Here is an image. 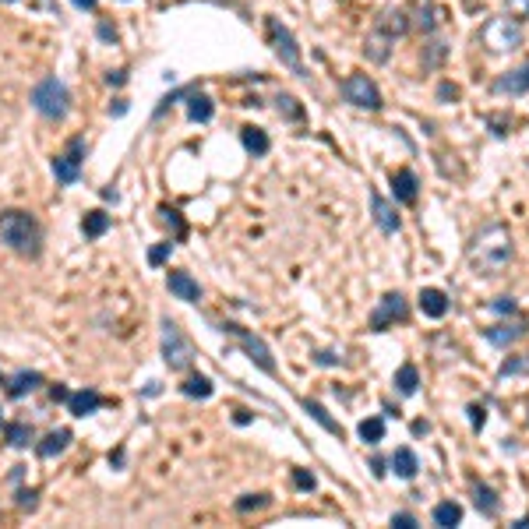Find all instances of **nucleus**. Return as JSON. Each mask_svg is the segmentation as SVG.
<instances>
[{"label": "nucleus", "instance_id": "nucleus-1", "mask_svg": "<svg viewBox=\"0 0 529 529\" xmlns=\"http://www.w3.org/2000/svg\"><path fill=\"white\" fill-rule=\"evenodd\" d=\"M0 240L22 257H39V250H43V229H39L36 215L22 212V208L0 212Z\"/></svg>", "mask_w": 529, "mask_h": 529}, {"label": "nucleus", "instance_id": "nucleus-2", "mask_svg": "<svg viewBox=\"0 0 529 529\" xmlns=\"http://www.w3.org/2000/svg\"><path fill=\"white\" fill-rule=\"evenodd\" d=\"M508 257H511V236H508L504 226H487V229L476 233V240L469 247V261L476 264L483 276L501 272L504 264H508Z\"/></svg>", "mask_w": 529, "mask_h": 529}, {"label": "nucleus", "instance_id": "nucleus-3", "mask_svg": "<svg viewBox=\"0 0 529 529\" xmlns=\"http://www.w3.org/2000/svg\"><path fill=\"white\" fill-rule=\"evenodd\" d=\"M32 106H36L43 117L60 120V117H68V110H71V92H68L64 82L43 78V82L36 85V92H32Z\"/></svg>", "mask_w": 529, "mask_h": 529}, {"label": "nucleus", "instance_id": "nucleus-4", "mask_svg": "<svg viewBox=\"0 0 529 529\" xmlns=\"http://www.w3.org/2000/svg\"><path fill=\"white\" fill-rule=\"evenodd\" d=\"M162 360H166L170 371H187V367L194 364V346H191V339H187V336L180 332V325L170 321V318H162Z\"/></svg>", "mask_w": 529, "mask_h": 529}, {"label": "nucleus", "instance_id": "nucleus-5", "mask_svg": "<svg viewBox=\"0 0 529 529\" xmlns=\"http://www.w3.org/2000/svg\"><path fill=\"white\" fill-rule=\"evenodd\" d=\"M480 39H483L487 50L504 53V50H515V46L522 43V25H518V18H511V15L490 18V22L480 29Z\"/></svg>", "mask_w": 529, "mask_h": 529}, {"label": "nucleus", "instance_id": "nucleus-6", "mask_svg": "<svg viewBox=\"0 0 529 529\" xmlns=\"http://www.w3.org/2000/svg\"><path fill=\"white\" fill-rule=\"evenodd\" d=\"M222 332H226V336H233V339L240 343V350H243V353H247V357H250V360H254L261 371H264V374H276L272 350L264 346L257 336H250V332H247V329H240V325H222Z\"/></svg>", "mask_w": 529, "mask_h": 529}, {"label": "nucleus", "instance_id": "nucleus-7", "mask_svg": "<svg viewBox=\"0 0 529 529\" xmlns=\"http://www.w3.org/2000/svg\"><path fill=\"white\" fill-rule=\"evenodd\" d=\"M343 96H346V103H353L360 110H381V92L367 75H350L343 82Z\"/></svg>", "mask_w": 529, "mask_h": 529}, {"label": "nucleus", "instance_id": "nucleus-8", "mask_svg": "<svg viewBox=\"0 0 529 529\" xmlns=\"http://www.w3.org/2000/svg\"><path fill=\"white\" fill-rule=\"evenodd\" d=\"M269 36H272V43H276L279 60H283L293 75L304 78V60H300V50H297V43H293V32H290L286 25H279L276 18H269Z\"/></svg>", "mask_w": 529, "mask_h": 529}, {"label": "nucleus", "instance_id": "nucleus-9", "mask_svg": "<svg viewBox=\"0 0 529 529\" xmlns=\"http://www.w3.org/2000/svg\"><path fill=\"white\" fill-rule=\"evenodd\" d=\"M82 159H85V141L75 138V141L68 145V152L53 159V177H57L60 184H75L78 173H82Z\"/></svg>", "mask_w": 529, "mask_h": 529}, {"label": "nucleus", "instance_id": "nucleus-10", "mask_svg": "<svg viewBox=\"0 0 529 529\" xmlns=\"http://www.w3.org/2000/svg\"><path fill=\"white\" fill-rule=\"evenodd\" d=\"M406 314H409L406 297H402V293H388V297H381V307L371 314V329H374V332H385L392 321H406Z\"/></svg>", "mask_w": 529, "mask_h": 529}, {"label": "nucleus", "instance_id": "nucleus-11", "mask_svg": "<svg viewBox=\"0 0 529 529\" xmlns=\"http://www.w3.org/2000/svg\"><path fill=\"white\" fill-rule=\"evenodd\" d=\"M166 286H170V293H173L177 300H187V304L201 300V286H198L187 272H170V276H166Z\"/></svg>", "mask_w": 529, "mask_h": 529}, {"label": "nucleus", "instance_id": "nucleus-12", "mask_svg": "<svg viewBox=\"0 0 529 529\" xmlns=\"http://www.w3.org/2000/svg\"><path fill=\"white\" fill-rule=\"evenodd\" d=\"M525 89H529V64L515 68V71H508L494 82V92H501V96H522Z\"/></svg>", "mask_w": 529, "mask_h": 529}, {"label": "nucleus", "instance_id": "nucleus-13", "mask_svg": "<svg viewBox=\"0 0 529 529\" xmlns=\"http://www.w3.org/2000/svg\"><path fill=\"white\" fill-rule=\"evenodd\" d=\"M392 198L402 201V205H413V201H416V177H413V170L392 173Z\"/></svg>", "mask_w": 529, "mask_h": 529}, {"label": "nucleus", "instance_id": "nucleus-14", "mask_svg": "<svg viewBox=\"0 0 529 529\" xmlns=\"http://www.w3.org/2000/svg\"><path fill=\"white\" fill-rule=\"evenodd\" d=\"M392 43H395V39H392L385 29H378V25H374V32H371V36H367V43H364V53H367L374 64H381V60H388Z\"/></svg>", "mask_w": 529, "mask_h": 529}, {"label": "nucleus", "instance_id": "nucleus-15", "mask_svg": "<svg viewBox=\"0 0 529 529\" xmlns=\"http://www.w3.org/2000/svg\"><path fill=\"white\" fill-rule=\"evenodd\" d=\"M103 406V395L96 392V388H85V392H75L71 399H68V409L75 413V416H92L96 409Z\"/></svg>", "mask_w": 529, "mask_h": 529}, {"label": "nucleus", "instance_id": "nucleus-16", "mask_svg": "<svg viewBox=\"0 0 529 529\" xmlns=\"http://www.w3.org/2000/svg\"><path fill=\"white\" fill-rule=\"evenodd\" d=\"M371 205H374V219H378V226L385 229V233H395L399 229V215H395V208L378 194V191H371Z\"/></svg>", "mask_w": 529, "mask_h": 529}, {"label": "nucleus", "instance_id": "nucleus-17", "mask_svg": "<svg viewBox=\"0 0 529 529\" xmlns=\"http://www.w3.org/2000/svg\"><path fill=\"white\" fill-rule=\"evenodd\" d=\"M68 445H71V431H68V427H60V431H50V434L36 445V452H39L43 459H53V455H60Z\"/></svg>", "mask_w": 529, "mask_h": 529}, {"label": "nucleus", "instance_id": "nucleus-18", "mask_svg": "<svg viewBox=\"0 0 529 529\" xmlns=\"http://www.w3.org/2000/svg\"><path fill=\"white\" fill-rule=\"evenodd\" d=\"M388 466H392V469H395V476H402V480H413V476H416V469H420V462H416L413 448H395V452H392V459H388Z\"/></svg>", "mask_w": 529, "mask_h": 529}, {"label": "nucleus", "instance_id": "nucleus-19", "mask_svg": "<svg viewBox=\"0 0 529 529\" xmlns=\"http://www.w3.org/2000/svg\"><path fill=\"white\" fill-rule=\"evenodd\" d=\"M420 311L427 318H445L448 314V297L441 290H420Z\"/></svg>", "mask_w": 529, "mask_h": 529}, {"label": "nucleus", "instance_id": "nucleus-20", "mask_svg": "<svg viewBox=\"0 0 529 529\" xmlns=\"http://www.w3.org/2000/svg\"><path fill=\"white\" fill-rule=\"evenodd\" d=\"M43 385V374L39 371H18L11 381H8V395L11 399H22L25 392H32V388H39Z\"/></svg>", "mask_w": 529, "mask_h": 529}, {"label": "nucleus", "instance_id": "nucleus-21", "mask_svg": "<svg viewBox=\"0 0 529 529\" xmlns=\"http://www.w3.org/2000/svg\"><path fill=\"white\" fill-rule=\"evenodd\" d=\"M240 141H243V148L250 155H264V152H269V134H264L261 127H254V124L240 127Z\"/></svg>", "mask_w": 529, "mask_h": 529}, {"label": "nucleus", "instance_id": "nucleus-22", "mask_svg": "<svg viewBox=\"0 0 529 529\" xmlns=\"http://www.w3.org/2000/svg\"><path fill=\"white\" fill-rule=\"evenodd\" d=\"M212 99L208 96H201V92H194L191 99H187V120H194V124H208L212 120Z\"/></svg>", "mask_w": 529, "mask_h": 529}, {"label": "nucleus", "instance_id": "nucleus-23", "mask_svg": "<svg viewBox=\"0 0 529 529\" xmlns=\"http://www.w3.org/2000/svg\"><path fill=\"white\" fill-rule=\"evenodd\" d=\"M522 336H525V325H494V329H487V343H494V346H511Z\"/></svg>", "mask_w": 529, "mask_h": 529}, {"label": "nucleus", "instance_id": "nucleus-24", "mask_svg": "<svg viewBox=\"0 0 529 529\" xmlns=\"http://www.w3.org/2000/svg\"><path fill=\"white\" fill-rule=\"evenodd\" d=\"M110 222H113V219H110L103 208H92V212H85L82 229H85V236H92V240H96V236H103V233L110 229Z\"/></svg>", "mask_w": 529, "mask_h": 529}, {"label": "nucleus", "instance_id": "nucleus-25", "mask_svg": "<svg viewBox=\"0 0 529 529\" xmlns=\"http://www.w3.org/2000/svg\"><path fill=\"white\" fill-rule=\"evenodd\" d=\"M4 434H8V445H11V448H29L32 438H36V431H32L29 423H22V420H18V423H8Z\"/></svg>", "mask_w": 529, "mask_h": 529}, {"label": "nucleus", "instance_id": "nucleus-26", "mask_svg": "<svg viewBox=\"0 0 529 529\" xmlns=\"http://www.w3.org/2000/svg\"><path fill=\"white\" fill-rule=\"evenodd\" d=\"M416 385H420L416 367H413V364H402V367L395 371V388H399L402 395H413V392H416Z\"/></svg>", "mask_w": 529, "mask_h": 529}, {"label": "nucleus", "instance_id": "nucleus-27", "mask_svg": "<svg viewBox=\"0 0 529 529\" xmlns=\"http://www.w3.org/2000/svg\"><path fill=\"white\" fill-rule=\"evenodd\" d=\"M180 392L191 395V399H208V395H212V381H208L205 374H191V378L180 385Z\"/></svg>", "mask_w": 529, "mask_h": 529}, {"label": "nucleus", "instance_id": "nucleus-28", "mask_svg": "<svg viewBox=\"0 0 529 529\" xmlns=\"http://www.w3.org/2000/svg\"><path fill=\"white\" fill-rule=\"evenodd\" d=\"M413 8H416L413 25H416L420 32H431V29H434V0H413Z\"/></svg>", "mask_w": 529, "mask_h": 529}, {"label": "nucleus", "instance_id": "nucleus-29", "mask_svg": "<svg viewBox=\"0 0 529 529\" xmlns=\"http://www.w3.org/2000/svg\"><path fill=\"white\" fill-rule=\"evenodd\" d=\"M378 29H385L392 39H395V36H402V32L409 29V22H406V11H388L385 18H378Z\"/></svg>", "mask_w": 529, "mask_h": 529}, {"label": "nucleus", "instance_id": "nucleus-30", "mask_svg": "<svg viewBox=\"0 0 529 529\" xmlns=\"http://www.w3.org/2000/svg\"><path fill=\"white\" fill-rule=\"evenodd\" d=\"M473 497H476V508H480L483 515H497V508H501V504H497V494H494L490 487L476 483V487H473Z\"/></svg>", "mask_w": 529, "mask_h": 529}, {"label": "nucleus", "instance_id": "nucleus-31", "mask_svg": "<svg viewBox=\"0 0 529 529\" xmlns=\"http://www.w3.org/2000/svg\"><path fill=\"white\" fill-rule=\"evenodd\" d=\"M434 522H438V525H459V522H462V508H459L455 501H441V504L434 508Z\"/></svg>", "mask_w": 529, "mask_h": 529}, {"label": "nucleus", "instance_id": "nucleus-32", "mask_svg": "<svg viewBox=\"0 0 529 529\" xmlns=\"http://www.w3.org/2000/svg\"><path fill=\"white\" fill-rule=\"evenodd\" d=\"M360 438H364L367 445H378V441L385 438V420H381V416H367V420H360Z\"/></svg>", "mask_w": 529, "mask_h": 529}, {"label": "nucleus", "instance_id": "nucleus-33", "mask_svg": "<svg viewBox=\"0 0 529 529\" xmlns=\"http://www.w3.org/2000/svg\"><path fill=\"white\" fill-rule=\"evenodd\" d=\"M304 409H307V413H311V416L325 427V431H332V434H339V438H343V427H339V423L325 413V406H321V402H311V399H307V402H304Z\"/></svg>", "mask_w": 529, "mask_h": 529}, {"label": "nucleus", "instance_id": "nucleus-34", "mask_svg": "<svg viewBox=\"0 0 529 529\" xmlns=\"http://www.w3.org/2000/svg\"><path fill=\"white\" fill-rule=\"evenodd\" d=\"M276 106H279V117H290V120H300V117H304V110L297 106V99H293V96H279V99H276Z\"/></svg>", "mask_w": 529, "mask_h": 529}, {"label": "nucleus", "instance_id": "nucleus-35", "mask_svg": "<svg viewBox=\"0 0 529 529\" xmlns=\"http://www.w3.org/2000/svg\"><path fill=\"white\" fill-rule=\"evenodd\" d=\"M522 371H529V357H515V360H504L501 364V378H508V374H522Z\"/></svg>", "mask_w": 529, "mask_h": 529}, {"label": "nucleus", "instance_id": "nucleus-36", "mask_svg": "<svg viewBox=\"0 0 529 529\" xmlns=\"http://www.w3.org/2000/svg\"><path fill=\"white\" fill-rule=\"evenodd\" d=\"M269 504V494H247L236 501V511H250V508H264Z\"/></svg>", "mask_w": 529, "mask_h": 529}, {"label": "nucleus", "instance_id": "nucleus-37", "mask_svg": "<svg viewBox=\"0 0 529 529\" xmlns=\"http://www.w3.org/2000/svg\"><path fill=\"white\" fill-rule=\"evenodd\" d=\"M159 215H162V222H166V226H173V233H177V236H184V219H180V212H173V208H159Z\"/></svg>", "mask_w": 529, "mask_h": 529}, {"label": "nucleus", "instance_id": "nucleus-38", "mask_svg": "<svg viewBox=\"0 0 529 529\" xmlns=\"http://www.w3.org/2000/svg\"><path fill=\"white\" fill-rule=\"evenodd\" d=\"M504 8L511 18H529V0H504Z\"/></svg>", "mask_w": 529, "mask_h": 529}, {"label": "nucleus", "instance_id": "nucleus-39", "mask_svg": "<svg viewBox=\"0 0 529 529\" xmlns=\"http://www.w3.org/2000/svg\"><path fill=\"white\" fill-rule=\"evenodd\" d=\"M170 250H173V243H159V247H152V250H148V264H162V261L170 257Z\"/></svg>", "mask_w": 529, "mask_h": 529}, {"label": "nucleus", "instance_id": "nucleus-40", "mask_svg": "<svg viewBox=\"0 0 529 529\" xmlns=\"http://www.w3.org/2000/svg\"><path fill=\"white\" fill-rule=\"evenodd\" d=\"M293 483H297L300 490H314V473H307V469H293Z\"/></svg>", "mask_w": 529, "mask_h": 529}, {"label": "nucleus", "instance_id": "nucleus-41", "mask_svg": "<svg viewBox=\"0 0 529 529\" xmlns=\"http://www.w3.org/2000/svg\"><path fill=\"white\" fill-rule=\"evenodd\" d=\"M490 307H494L497 314H515V300H511V297H497Z\"/></svg>", "mask_w": 529, "mask_h": 529}, {"label": "nucleus", "instance_id": "nucleus-42", "mask_svg": "<svg viewBox=\"0 0 529 529\" xmlns=\"http://www.w3.org/2000/svg\"><path fill=\"white\" fill-rule=\"evenodd\" d=\"M469 420H473V427L480 431V427L487 423V409H483V406H469Z\"/></svg>", "mask_w": 529, "mask_h": 529}, {"label": "nucleus", "instance_id": "nucleus-43", "mask_svg": "<svg viewBox=\"0 0 529 529\" xmlns=\"http://www.w3.org/2000/svg\"><path fill=\"white\" fill-rule=\"evenodd\" d=\"M36 497H39L36 490H18V508H29V511H32V508H36Z\"/></svg>", "mask_w": 529, "mask_h": 529}, {"label": "nucleus", "instance_id": "nucleus-44", "mask_svg": "<svg viewBox=\"0 0 529 529\" xmlns=\"http://www.w3.org/2000/svg\"><path fill=\"white\" fill-rule=\"evenodd\" d=\"M392 525H399V529H413V525H416V518H413V515H406V511H399V515H392Z\"/></svg>", "mask_w": 529, "mask_h": 529}, {"label": "nucleus", "instance_id": "nucleus-45", "mask_svg": "<svg viewBox=\"0 0 529 529\" xmlns=\"http://www.w3.org/2000/svg\"><path fill=\"white\" fill-rule=\"evenodd\" d=\"M99 39H106V43H117V29H113L110 22H99Z\"/></svg>", "mask_w": 529, "mask_h": 529}, {"label": "nucleus", "instance_id": "nucleus-46", "mask_svg": "<svg viewBox=\"0 0 529 529\" xmlns=\"http://www.w3.org/2000/svg\"><path fill=\"white\" fill-rule=\"evenodd\" d=\"M50 399H53V402H68V399H71V392H68L64 385H53V388H50Z\"/></svg>", "mask_w": 529, "mask_h": 529}, {"label": "nucleus", "instance_id": "nucleus-47", "mask_svg": "<svg viewBox=\"0 0 529 529\" xmlns=\"http://www.w3.org/2000/svg\"><path fill=\"white\" fill-rule=\"evenodd\" d=\"M106 82H110V85H124V82H127V71H110Z\"/></svg>", "mask_w": 529, "mask_h": 529}, {"label": "nucleus", "instance_id": "nucleus-48", "mask_svg": "<svg viewBox=\"0 0 529 529\" xmlns=\"http://www.w3.org/2000/svg\"><path fill=\"white\" fill-rule=\"evenodd\" d=\"M438 96H441V99H448V96L455 99V96H459V89H455V85H441V89H438Z\"/></svg>", "mask_w": 529, "mask_h": 529}, {"label": "nucleus", "instance_id": "nucleus-49", "mask_svg": "<svg viewBox=\"0 0 529 529\" xmlns=\"http://www.w3.org/2000/svg\"><path fill=\"white\" fill-rule=\"evenodd\" d=\"M110 113H113V117H124V113H127V103L117 99V106H110Z\"/></svg>", "mask_w": 529, "mask_h": 529}, {"label": "nucleus", "instance_id": "nucleus-50", "mask_svg": "<svg viewBox=\"0 0 529 529\" xmlns=\"http://www.w3.org/2000/svg\"><path fill=\"white\" fill-rule=\"evenodd\" d=\"M314 360H318V364H325V367H332V364H339V360H336V357H332V353H318V357H314Z\"/></svg>", "mask_w": 529, "mask_h": 529}, {"label": "nucleus", "instance_id": "nucleus-51", "mask_svg": "<svg viewBox=\"0 0 529 529\" xmlns=\"http://www.w3.org/2000/svg\"><path fill=\"white\" fill-rule=\"evenodd\" d=\"M71 4H75V8H82V11H92V8H96V0H71Z\"/></svg>", "mask_w": 529, "mask_h": 529}, {"label": "nucleus", "instance_id": "nucleus-52", "mask_svg": "<svg viewBox=\"0 0 529 529\" xmlns=\"http://www.w3.org/2000/svg\"><path fill=\"white\" fill-rule=\"evenodd\" d=\"M427 431H431V423H423V420L413 423V434H427Z\"/></svg>", "mask_w": 529, "mask_h": 529}, {"label": "nucleus", "instance_id": "nucleus-53", "mask_svg": "<svg viewBox=\"0 0 529 529\" xmlns=\"http://www.w3.org/2000/svg\"><path fill=\"white\" fill-rule=\"evenodd\" d=\"M371 469H374V476H385V462H381V459H374Z\"/></svg>", "mask_w": 529, "mask_h": 529}, {"label": "nucleus", "instance_id": "nucleus-54", "mask_svg": "<svg viewBox=\"0 0 529 529\" xmlns=\"http://www.w3.org/2000/svg\"><path fill=\"white\" fill-rule=\"evenodd\" d=\"M233 420H236V423H247V420H250V413H247V409H236V416H233Z\"/></svg>", "mask_w": 529, "mask_h": 529}, {"label": "nucleus", "instance_id": "nucleus-55", "mask_svg": "<svg viewBox=\"0 0 529 529\" xmlns=\"http://www.w3.org/2000/svg\"><path fill=\"white\" fill-rule=\"evenodd\" d=\"M0 385H4V374H0Z\"/></svg>", "mask_w": 529, "mask_h": 529}, {"label": "nucleus", "instance_id": "nucleus-56", "mask_svg": "<svg viewBox=\"0 0 529 529\" xmlns=\"http://www.w3.org/2000/svg\"><path fill=\"white\" fill-rule=\"evenodd\" d=\"M8 4H15V0H8Z\"/></svg>", "mask_w": 529, "mask_h": 529}]
</instances>
